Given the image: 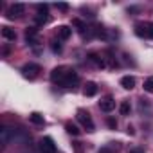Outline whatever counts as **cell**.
I'll list each match as a JSON object with an SVG mask.
<instances>
[{
    "label": "cell",
    "instance_id": "cell-16",
    "mask_svg": "<svg viewBox=\"0 0 153 153\" xmlns=\"http://www.w3.org/2000/svg\"><path fill=\"white\" fill-rule=\"evenodd\" d=\"M29 121H31V123H34V124H43V123H45L43 115H40L38 112H33V114L29 115Z\"/></svg>",
    "mask_w": 153,
    "mask_h": 153
},
{
    "label": "cell",
    "instance_id": "cell-2",
    "mask_svg": "<svg viewBox=\"0 0 153 153\" xmlns=\"http://www.w3.org/2000/svg\"><path fill=\"white\" fill-rule=\"evenodd\" d=\"M40 65H36V63H27V65H24L22 67V76L25 79H36L38 78V74H40Z\"/></svg>",
    "mask_w": 153,
    "mask_h": 153
},
{
    "label": "cell",
    "instance_id": "cell-11",
    "mask_svg": "<svg viewBox=\"0 0 153 153\" xmlns=\"http://www.w3.org/2000/svg\"><path fill=\"white\" fill-rule=\"evenodd\" d=\"M121 87L126 88V90L135 88V78H133V76H123V78H121Z\"/></svg>",
    "mask_w": 153,
    "mask_h": 153
},
{
    "label": "cell",
    "instance_id": "cell-21",
    "mask_svg": "<svg viewBox=\"0 0 153 153\" xmlns=\"http://www.w3.org/2000/svg\"><path fill=\"white\" fill-rule=\"evenodd\" d=\"M51 49H52V52H61V43L58 40H52L51 42Z\"/></svg>",
    "mask_w": 153,
    "mask_h": 153
},
{
    "label": "cell",
    "instance_id": "cell-17",
    "mask_svg": "<svg viewBox=\"0 0 153 153\" xmlns=\"http://www.w3.org/2000/svg\"><path fill=\"white\" fill-rule=\"evenodd\" d=\"M65 130H67V133H70V135H79V133H81V130L76 126V124H72V123H67V124H65Z\"/></svg>",
    "mask_w": 153,
    "mask_h": 153
},
{
    "label": "cell",
    "instance_id": "cell-4",
    "mask_svg": "<svg viewBox=\"0 0 153 153\" xmlns=\"http://www.w3.org/2000/svg\"><path fill=\"white\" fill-rule=\"evenodd\" d=\"M38 149L40 153H56V144L51 137H43L38 144Z\"/></svg>",
    "mask_w": 153,
    "mask_h": 153
},
{
    "label": "cell",
    "instance_id": "cell-24",
    "mask_svg": "<svg viewBox=\"0 0 153 153\" xmlns=\"http://www.w3.org/2000/svg\"><path fill=\"white\" fill-rule=\"evenodd\" d=\"M148 38H153V22L148 24Z\"/></svg>",
    "mask_w": 153,
    "mask_h": 153
},
{
    "label": "cell",
    "instance_id": "cell-6",
    "mask_svg": "<svg viewBox=\"0 0 153 153\" xmlns=\"http://www.w3.org/2000/svg\"><path fill=\"white\" fill-rule=\"evenodd\" d=\"M24 11H25V6L24 4H13L9 9H7V18H20L22 15H24Z\"/></svg>",
    "mask_w": 153,
    "mask_h": 153
},
{
    "label": "cell",
    "instance_id": "cell-5",
    "mask_svg": "<svg viewBox=\"0 0 153 153\" xmlns=\"http://www.w3.org/2000/svg\"><path fill=\"white\" fill-rule=\"evenodd\" d=\"M78 81H79V76H78V72L70 68V70H68V74L65 76V79H63L59 85H61V87H65V88H70V87H74V85L78 83Z\"/></svg>",
    "mask_w": 153,
    "mask_h": 153
},
{
    "label": "cell",
    "instance_id": "cell-13",
    "mask_svg": "<svg viewBox=\"0 0 153 153\" xmlns=\"http://www.w3.org/2000/svg\"><path fill=\"white\" fill-rule=\"evenodd\" d=\"M2 36H4L6 40H9V42H15V40H16V33H15V29H11V27H7V25L2 27Z\"/></svg>",
    "mask_w": 153,
    "mask_h": 153
},
{
    "label": "cell",
    "instance_id": "cell-9",
    "mask_svg": "<svg viewBox=\"0 0 153 153\" xmlns=\"http://www.w3.org/2000/svg\"><path fill=\"white\" fill-rule=\"evenodd\" d=\"M70 34H72V29H70L68 25H59V27L56 29V36H58V40H68Z\"/></svg>",
    "mask_w": 153,
    "mask_h": 153
},
{
    "label": "cell",
    "instance_id": "cell-23",
    "mask_svg": "<svg viewBox=\"0 0 153 153\" xmlns=\"http://www.w3.org/2000/svg\"><path fill=\"white\" fill-rule=\"evenodd\" d=\"M56 7H58L59 11H63V13L68 11V4H63V2H61V4H56Z\"/></svg>",
    "mask_w": 153,
    "mask_h": 153
},
{
    "label": "cell",
    "instance_id": "cell-22",
    "mask_svg": "<svg viewBox=\"0 0 153 153\" xmlns=\"http://www.w3.org/2000/svg\"><path fill=\"white\" fill-rule=\"evenodd\" d=\"M106 124H108L110 130H115V128H117V121H115L114 117H108V119H106Z\"/></svg>",
    "mask_w": 153,
    "mask_h": 153
},
{
    "label": "cell",
    "instance_id": "cell-8",
    "mask_svg": "<svg viewBox=\"0 0 153 153\" xmlns=\"http://www.w3.org/2000/svg\"><path fill=\"white\" fill-rule=\"evenodd\" d=\"M36 24L38 25H43L47 20H49V15H47V6H38V15L34 16Z\"/></svg>",
    "mask_w": 153,
    "mask_h": 153
},
{
    "label": "cell",
    "instance_id": "cell-18",
    "mask_svg": "<svg viewBox=\"0 0 153 153\" xmlns=\"http://www.w3.org/2000/svg\"><path fill=\"white\" fill-rule=\"evenodd\" d=\"M72 25L78 29L79 33H85V29H87V24H85L83 20H79V18H74V20H72Z\"/></svg>",
    "mask_w": 153,
    "mask_h": 153
},
{
    "label": "cell",
    "instance_id": "cell-3",
    "mask_svg": "<svg viewBox=\"0 0 153 153\" xmlns=\"http://www.w3.org/2000/svg\"><path fill=\"white\" fill-rule=\"evenodd\" d=\"M68 67H65V65H59V67H54L52 68V72H51V79L54 81V83H61L63 79H65V76L68 74Z\"/></svg>",
    "mask_w": 153,
    "mask_h": 153
},
{
    "label": "cell",
    "instance_id": "cell-15",
    "mask_svg": "<svg viewBox=\"0 0 153 153\" xmlns=\"http://www.w3.org/2000/svg\"><path fill=\"white\" fill-rule=\"evenodd\" d=\"M135 34L137 36H146L148 38V24H135Z\"/></svg>",
    "mask_w": 153,
    "mask_h": 153
},
{
    "label": "cell",
    "instance_id": "cell-20",
    "mask_svg": "<svg viewBox=\"0 0 153 153\" xmlns=\"http://www.w3.org/2000/svg\"><path fill=\"white\" fill-rule=\"evenodd\" d=\"M144 90L149 92V94H153V76H149V78L144 81Z\"/></svg>",
    "mask_w": 153,
    "mask_h": 153
},
{
    "label": "cell",
    "instance_id": "cell-14",
    "mask_svg": "<svg viewBox=\"0 0 153 153\" xmlns=\"http://www.w3.org/2000/svg\"><path fill=\"white\" fill-rule=\"evenodd\" d=\"M88 59H90V61H92L94 65H97V67H101V68H103V67H106V63H105V59H103L101 56H97L96 52H90V54H88Z\"/></svg>",
    "mask_w": 153,
    "mask_h": 153
},
{
    "label": "cell",
    "instance_id": "cell-12",
    "mask_svg": "<svg viewBox=\"0 0 153 153\" xmlns=\"http://www.w3.org/2000/svg\"><path fill=\"white\" fill-rule=\"evenodd\" d=\"M83 94H85L87 97H94V96L97 94V85H96L94 81H88V83L85 85V88H83Z\"/></svg>",
    "mask_w": 153,
    "mask_h": 153
},
{
    "label": "cell",
    "instance_id": "cell-10",
    "mask_svg": "<svg viewBox=\"0 0 153 153\" xmlns=\"http://www.w3.org/2000/svg\"><path fill=\"white\" fill-rule=\"evenodd\" d=\"M25 40L29 42V45H36L38 43V31L34 27H27L25 29Z\"/></svg>",
    "mask_w": 153,
    "mask_h": 153
},
{
    "label": "cell",
    "instance_id": "cell-1",
    "mask_svg": "<svg viewBox=\"0 0 153 153\" xmlns=\"http://www.w3.org/2000/svg\"><path fill=\"white\" fill-rule=\"evenodd\" d=\"M76 117H78V121L81 123V126H83L87 131H94V130H96L94 121H92V117H90V114H88L87 110H78Z\"/></svg>",
    "mask_w": 153,
    "mask_h": 153
},
{
    "label": "cell",
    "instance_id": "cell-25",
    "mask_svg": "<svg viewBox=\"0 0 153 153\" xmlns=\"http://www.w3.org/2000/svg\"><path fill=\"white\" fill-rule=\"evenodd\" d=\"M130 153H142V151H140V149H131Z\"/></svg>",
    "mask_w": 153,
    "mask_h": 153
},
{
    "label": "cell",
    "instance_id": "cell-19",
    "mask_svg": "<svg viewBox=\"0 0 153 153\" xmlns=\"http://www.w3.org/2000/svg\"><path fill=\"white\" fill-rule=\"evenodd\" d=\"M130 110H131L130 101H123V103L119 105V112H121V115H128V114H130Z\"/></svg>",
    "mask_w": 153,
    "mask_h": 153
},
{
    "label": "cell",
    "instance_id": "cell-7",
    "mask_svg": "<svg viewBox=\"0 0 153 153\" xmlns=\"http://www.w3.org/2000/svg\"><path fill=\"white\" fill-rule=\"evenodd\" d=\"M99 108L103 110V112H112L114 108H115V101H114V97L112 96H106V97H103L101 101H99Z\"/></svg>",
    "mask_w": 153,
    "mask_h": 153
}]
</instances>
